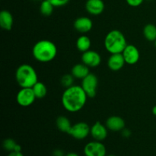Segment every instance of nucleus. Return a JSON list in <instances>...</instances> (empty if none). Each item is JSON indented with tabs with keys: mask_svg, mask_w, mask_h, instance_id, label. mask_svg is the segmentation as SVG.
Returning <instances> with one entry per match:
<instances>
[{
	"mask_svg": "<svg viewBox=\"0 0 156 156\" xmlns=\"http://www.w3.org/2000/svg\"><path fill=\"white\" fill-rule=\"evenodd\" d=\"M88 98L82 86L73 85L64 91L61 101L65 110L70 113H76L84 108Z\"/></svg>",
	"mask_w": 156,
	"mask_h": 156,
	"instance_id": "nucleus-1",
	"label": "nucleus"
},
{
	"mask_svg": "<svg viewBox=\"0 0 156 156\" xmlns=\"http://www.w3.org/2000/svg\"><path fill=\"white\" fill-rule=\"evenodd\" d=\"M32 54L34 58L40 62H51L57 55V47L53 41L41 40L34 45Z\"/></svg>",
	"mask_w": 156,
	"mask_h": 156,
	"instance_id": "nucleus-2",
	"label": "nucleus"
},
{
	"mask_svg": "<svg viewBox=\"0 0 156 156\" xmlns=\"http://www.w3.org/2000/svg\"><path fill=\"white\" fill-rule=\"evenodd\" d=\"M15 79L21 88H32L38 82L37 73L32 66L22 64L16 69Z\"/></svg>",
	"mask_w": 156,
	"mask_h": 156,
	"instance_id": "nucleus-3",
	"label": "nucleus"
},
{
	"mask_svg": "<svg viewBox=\"0 0 156 156\" xmlns=\"http://www.w3.org/2000/svg\"><path fill=\"white\" fill-rule=\"evenodd\" d=\"M105 47L108 53H122L127 46L126 40L123 34L118 30H112L108 32L105 38Z\"/></svg>",
	"mask_w": 156,
	"mask_h": 156,
	"instance_id": "nucleus-4",
	"label": "nucleus"
},
{
	"mask_svg": "<svg viewBox=\"0 0 156 156\" xmlns=\"http://www.w3.org/2000/svg\"><path fill=\"white\" fill-rule=\"evenodd\" d=\"M98 79L94 74L89 73L82 81V88L86 93L88 98H94L97 94Z\"/></svg>",
	"mask_w": 156,
	"mask_h": 156,
	"instance_id": "nucleus-5",
	"label": "nucleus"
},
{
	"mask_svg": "<svg viewBox=\"0 0 156 156\" xmlns=\"http://www.w3.org/2000/svg\"><path fill=\"white\" fill-rule=\"evenodd\" d=\"M36 98L32 88H21L16 95L17 103L24 108L30 106Z\"/></svg>",
	"mask_w": 156,
	"mask_h": 156,
	"instance_id": "nucleus-6",
	"label": "nucleus"
},
{
	"mask_svg": "<svg viewBox=\"0 0 156 156\" xmlns=\"http://www.w3.org/2000/svg\"><path fill=\"white\" fill-rule=\"evenodd\" d=\"M106 148L105 145L99 141L90 142L84 148L85 156H106Z\"/></svg>",
	"mask_w": 156,
	"mask_h": 156,
	"instance_id": "nucleus-7",
	"label": "nucleus"
},
{
	"mask_svg": "<svg viewBox=\"0 0 156 156\" xmlns=\"http://www.w3.org/2000/svg\"><path fill=\"white\" fill-rule=\"evenodd\" d=\"M90 131H91V127L88 126V123L85 122H79L73 125L69 134L76 140H82L89 135Z\"/></svg>",
	"mask_w": 156,
	"mask_h": 156,
	"instance_id": "nucleus-8",
	"label": "nucleus"
},
{
	"mask_svg": "<svg viewBox=\"0 0 156 156\" xmlns=\"http://www.w3.org/2000/svg\"><path fill=\"white\" fill-rule=\"evenodd\" d=\"M82 62L89 68H95L101 64V57L98 52L89 50L82 53Z\"/></svg>",
	"mask_w": 156,
	"mask_h": 156,
	"instance_id": "nucleus-9",
	"label": "nucleus"
},
{
	"mask_svg": "<svg viewBox=\"0 0 156 156\" xmlns=\"http://www.w3.org/2000/svg\"><path fill=\"white\" fill-rule=\"evenodd\" d=\"M126 63L129 65H134L140 60V53L136 46L132 44H127L123 51L122 52Z\"/></svg>",
	"mask_w": 156,
	"mask_h": 156,
	"instance_id": "nucleus-10",
	"label": "nucleus"
},
{
	"mask_svg": "<svg viewBox=\"0 0 156 156\" xmlns=\"http://www.w3.org/2000/svg\"><path fill=\"white\" fill-rule=\"evenodd\" d=\"M90 134L94 140L101 142L108 136V128L100 122H96L91 127Z\"/></svg>",
	"mask_w": 156,
	"mask_h": 156,
	"instance_id": "nucleus-11",
	"label": "nucleus"
},
{
	"mask_svg": "<svg viewBox=\"0 0 156 156\" xmlns=\"http://www.w3.org/2000/svg\"><path fill=\"white\" fill-rule=\"evenodd\" d=\"M105 5L103 0H87L85 9L91 15H99L105 11Z\"/></svg>",
	"mask_w": 156,
	"mask_h": 156,
	"instance_id": "nucleus-12",
	"label": "nucleus"
},
{
	"mask_svg": "<svg viewBox=\"0 0 156 156\" xmlns=\"http://www.w3.org/2000/svg\"><path fill=\"white\" fill-rule=\"evenodd\" d=\"M93 22L88 17H79L75 21L74 27L78 32L82 34L88 33L92 29Z\"/></svg>",
	"mask_w": 156,
	"mask_h": 156,
	"instance_id": "nucleus-13",
	"label": "nucleus"
},
{
	"mask_svg": "<svg viewBox=\"0 0 156 156\" xmlns=\"http://www.w3.org/2000/svg\"><path fill=\"white\" fill-rule=\"evenodd\" d=\"M126 63L122 53H114L108 58V66L112 71H119Z\"/></svg>",
	"mask_w": 156,
	"mask_h": 156,
	"instance_id": "nucleus-14",
	"label": "nucleus"
},
{
	"mask_svg": "<svg viewBox=\"0 0 156 156\" xmlns=\"http://www.w3.org/2000/svg\"><path fill=\"white\" fill-rule=\"evenodd\" d=\"M106 126L110 130L118 132L124 129L125 122L122 117L118 116H111L107 120Z\"/></svg>",
	"mask_w": 156,
	"mask_h": 156,
	"instance_id": "nucleus-15",
	"label": "nucleus"
},
{
	"mask_svg": "<svg viewBox=\"0 0 156 156\" xmlns=\"http://www.w3.org/2000/svg\"><path fill=\"white\" fill-rule=\"evenodd\" d=\"M13 16L8 10H2L0 12V26L5 30H11L13 27Z\"/></svg>",
	"mask_w": 156,
	"mask_h": 156,
	"instance_id": "nucleus-16",
	"label": "nucleus"
},
{
	"mask_svg": "<svg viewBox=\"0 0 156 156\" xmlns=\"http://www.w3.org/2000/svg\"><path fill=\"white\" fill-rule=\"evenodd\" d=\"M89 67L87 66L84 63L76 64L72 68L71 74L74 76V78L78 79H83L89 74Z\"/></svg>",
	"mask_w": 156,
	"mask_h": 156,
	"instance_id": "nucleus-17",
	"label": "nucleus"
},
{
	"mask_svg": "<svg viewBox=\"0 0 156 156\" xmlns=\"http://www.w3.org/2000/svg\"><path fill=\"white\" fill-rule=\"evenodd\" d=\"M91 46V40L88 37L85 36V35H82L76 41V47H77L78 50H79L82 53L89 50Z\"/></svg>",
	"mask_w": 156,
	"mask_h": 156,
	"instance_id": "nucleus-18",
	"label": "nucleus"
},
{
	"mask_svg": "<svg viewBox=\"0 0 156 156\" xmlns=\"http://www.w3.org/2000/svg\"><path fill=\"white\" fill-rule=\"evenodd\" d=\"M56 126L62 133H66L69 134L70 129H71L73 125L70 123L69 120L66 117L64 116H59L57 119H56Z\"/></svg>",
	"mask_w": 156,
	"mask_h": 156,
	"instance_id": "nucleus-19",
	"label": "nucleus"
},
{
	"mask_svg": "<svg viewBox=\"0 0 156 156\" xmlns=\"http://www.w3.org/2000/svg\"><path fill=\"white\" fill-rule=\"evenodd\" d=\"M143 35L149 41H156V26L152 24H148L143 28Z\"/></svg>",
	"mask_w": 156,
	"mask_h": 156,
	"instance_id": "nucleus-20",
	"label": "nucleus"
},
{
	"mask_svg": "<svg viewBox=\"0 0 156 156\" xmlns=\"http://www.w3.org/2000/svg\"><path fill=\"white\" fill-rule=\"evenodd\" d=\"M34 92L37 98H44L47 94V88L43 82H37L32 87Z\"/></svg>",
	"mask_w": 156,
	"mask_h": 156,
	"instance_id": "nucleus-21",
	"label": "nucleus"
},
{
	"mask_svg": "<svg viewBox=\"0 0 156 156\" xmlns=\"http://www.w3.org/2000/svg\"><path fill=\"white\" fill-rule=\"evenodd\" d=\"M54 6L48 1V0H43L40 5V12L44 16H50L53 12Z\"/></svg>",
	"mask_w": 156,
	"mask_h": 156,
	"instance_id": "nucleus-22",
	"label": "nucleus"
},
{
	"mask_svg": "<svg viewBox=\"0 0 156 156\" xmlns=\"http://www.w3.org/2000/svg\"><path fill=\"white\" fill-rule=\"evenodd\" d=\"M73 82H74V76L72 74L64 75L61 79V84L62 86L66 88L73 86Z\"/></svg>",
	"mask_w": 156,
	"mask_h": 156,
	"instance_id": "nucleus-23",
	"label": "nucleus"
},
{
	"mask_svg": "<svg viewBox=\"0 0 156 156\" xmlns=\"http://www.w3.org/2000/svg\"><path fill=\"white\" fill-rule=\"evenodd\" d=\"M16 145L17 143L15 140H12V139L9 138V139H6V140H5L4 141H3L2 146L3 148H4L5 150L11 152H14Z\"/></svg>",
	"mask_w": 156,
	"mask_h": 156,
	"instance_id": "nucleus-24",
	"label": "nucleus"
},
{
	"mask_svg": "<svg viewBox=\"0 0 156 156\" xmlns=\"http://www.w3.org/2000/svg\"><path fill=\"white\" fill-rule=\"evenodd\" d=\"M54 7H62L67 5L69 0H48Z\"/></svg>",
	"mask_w": 156,
	"mask_h": 156,
	"instance_id": "nucleus-25",
	"label": "nucleus"
},
{
	"mask_svg": "<svg viewBox=\"0 0 156 156\" xmlns=\"http://www.w3.org/2000/svg\"><path fill=\"white\" fill-rule=\"evenodd\" d=\"M144 0H126V3L131 7H138L143 4Z\"/></svg>",
	"mask_w": 156,
	"mask_h": 156,
	"instance_id": "nucleus-26",
	"label": "nucleus"
},
{
	"mask_svg": "<svg viewBox=\"0 0 156 156\" xmlns=\"http://www.w3.org/2000/svg\"><path fill=\"white\" fill-rule=\"evenodd\" d=\"M52 155L53 156H66L65 155H64L63 151L60 150V149H56V150L53 151Z\"/></svg>",
	"mask_w": 156,
	"mask_h": 156,
	"instance_id": "nucleus-27",
	"label": "nucleus"
},
{
	"mask_svg": "<svg viewBox=\"0 0 156 156\" xmlns=\"http://www.w3.org/2000/svg\"><path fill=\"white\" fill-rule=\"evenodd\" d=\"M130 135H131V132L130 130H129V129H123V130H122V136H123V137L128 138V137L130 136Z\"/></svg>",
	"mask_w": 156,
	"mask_h": 156,
	"instance_id": "nucleus-28",
	"label": "nucleus"
},
{
	"mask_svg": "<svg viewBox=\"0 0 156 156\" xmlns=\"http://www.w3.org/2000/svg\"><path fill=\"white\" fill-rule=\"evenodd\" d=\"M8 156H24L21 152H11Z\"/></svg>",
	"mask_w": 156,
	"mask_h": 156,
	"instance_id": "nucleus-29",
	"label": "nucleus"
},
{
	"mask_svg": "<svg viewBox=\"0 0 156 156\" xmlns=\"http://www.w3.org/2000/svg\"><path fill=\"white\" fill-rule=\"evenodd\" d=\"M14 152H21V146H20V145H18V144H17L16 146H15Z\"/></svg>",
	"mask_w": 156,
	"mask_h": 156,
	"instance_id": "nucleus-30",
	"label": "nucleus"
},
{
	"mask_svg": "<svg viewBox=\"0 0 156 156\" xmlns=\"http://www.w3.org/2000/svg\"><path fill=\"white\" fill-rule=\"evenodd\" d=\"M66 156H79L78 155L77 153H76V152H69V153H68L67 155H66Z\"/></svg>",
	"mask_w": 156,
	"mask_h": 156,
	"instance_id": "nucleus-31",
	"label": "nucleus"
},
{
	"mask_svg": "<svg viewBox=\"0 0 156 156\" xmlns=\"http://www.w3.org/2000/svg\"><path fill=\"white\" fill-rule=\"evenodd\" d=\"M152 111V114H153L155 116H156V105H155V106L153 107Z\"/></svg>",
	"mask_w": 156,
	"mask_h": 156,
	"instance_id": "nucleus-32",
	"label": "nucleus"
},
{
	"mask_svg": "<svg viewBox=\"0 0 156 156\" xmlns=\"http://www.w3.org/2000/svg\"><path fill=\"white\" fill-rule=\"evenodd\" d=\"M106 156H116V155H106Z\"/></svg>",
	"mask_w": 156,
	"mask_h": 156,
	"instance_id": "nucleus-33",
	"label": "nucleus"
},
{
	"mask_svg": "<svg viewBox=\"0 0 156 156\" xmlns=\"http://www.w3.org/2000/svg\"><path fill=\"white\" fill-rule=\"evenodd\" d=\"M155 47H156V41H155Z\"/></svg>",
	"mask_w": 156,
	"mask_h": 156,
	"instance_id": "nucleus-34",
	"label": "nucleus"
},
{
	"mask_svg": "<svg viewBox=\"0 0 156 156\" xmlns=\"http://www.w3.org/2000/svg\"><path fill=\"white\" fill-rule=\"evenodd\" d=\"M35 1H39V0H35Z\"/></svg>",
	"mask_w": 156,
	"mask_h": 156,
	"instance_id": "nucleus-35",
	"label": "nucleus"
}]
</instances>
